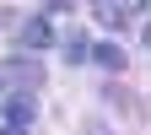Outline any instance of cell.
<instances>
[{"mask_svg":"<svg viewBox=\"0 0 151 135\" xmlns=\"http://www.w3.org/2000/svg\"><path fill=\"white\" fill-rule=\"evenodd\" d=\"M0 22H6V16H0Z\"/></svg>","mask_w":151,"mask_h":135,"instance_id":"obj_9","label":"cell"},{"mask_svg":"<svg viewBox=\"0 0 151 135\" xmlns=\"http://www.w3.org/2000/svg\"><path fill=\"white\" fill-rule=\"evenodd\" d=\"M86 60H92V65H97V70H108V76H119V70L129 65L119 43H92V54H86Z\"/></svg>","mask_w":151,"mask_h":135,"instance_id":"obj_3","label":"cell"},{"mask_svg":"<svg viewBox=\"0 0 151 135\" xmlns=\"http://www.w3.org/2000/svg\"><path fill=\"white\" fill-rule=\"evenodd\" d=\"M16 38H22V49L38 54V49H49V43H54V27L43 22V16H32V22H22V32H16Z\"/></svg>","mask_w":151,"mask_h":135,"instance_id":"obj_4","label":"cell"},{"mask_svg":"<svg viewBox=\"0 0 151 135\" xmlns=\"http://www.w3.org/2000/svg\"><path fill=\"white\" fill-rule=\"evenodd\" d=\"M92 16L119 32V27H129V16H140V6H108V0H103V6H92Z\"/></svg>","mask_w":151,"mask_h":135,"instance_id":"obj_5","label":"cell"},{"mask_svg":"<svg viewBox=\"0 0 151 135\" xmlns=\"http://www.w3.org/2000/svg\"><path fill=\"white\" fill-rule=\"evenodd\" d=\"M0 135H27V130H11V124H6V130H0Z\"/></svg>","mask_w":151,"mask_h":135,"instance_id":"obj_7","label":"cell"},{"mask_svg":"<svg viewBox=\"0 0 151 135\" xmlns=\"http://www.w3.org/2000/svg\"><path fill=\"white\" fill-rule=\"evenodd\" d=\"M0 103H6V124L11 130H27L38 119V97H32V92H6Z\"/></svg>","mask_w":151,"mask_h":135,"instance_id":"obj_2","label":"cell"},{"mask_svg":"<svg viewBox=\"0 0 151 135\" xmlns=\"http://www.w3.org/2000/svg\"><path fill=\"white\" fill-rule=\"evenodd\" d=\"M38 81H43V65L27 60V54H11V60L0 65V87L6 92H38Z\"/></svg>","mask_w":151,"mask_h":135,"instance_id":"obj_1","label":"cell"},{"mask_svg":"<svg viewBox=\"0 0 151 135\" xmlns=\"http://www.w3.org/2000/svg\"><path fill=\"white\" fill-rule=\"evenodd\" d=\"M0 97H6V87H0Z\"/></svg>","mask_w":151,"mask_h":135,"instance_id":"obj_8","label":"cell"},{"mask_svg":"<svg viewBox=\"0 0 151 135\" xmlns=\"http://www.w3.org/2000/svg\"><path fill=\"white\" fill-rule=\"evenodd\" d=\"M60 49H65V60H70V65H86V54H92V43H86V32H70V38H65Z\"/></svg>","mask_w":151,"mask_h":135,"instance_id":"obj_6","label":"cell"}]
</instances>
